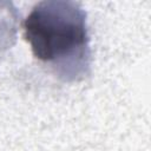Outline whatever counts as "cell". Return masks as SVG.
Returning <instances> with one entry per match:
<instances>
[{
  "label": "cell",
  "mask_w": 151,
  "mask_h": 151,
  "mask_svg": "<svg viewBox=\"0 0 151 151\" xmlns=\"http://www.w3.org/2000/svg\"><path fill=\"white\" fill-rule=\"evenodd\" d=\"M24 35L33 55L63 80H79L88 74L90 37L86 12L79 2H38L24 21Z\"/></svg>",
  "instance_id": "6da1fadb"
}]
</instances>
